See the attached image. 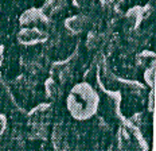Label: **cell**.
Listing matches in <instances>:
<instances>
[{"label": "cell", "instance_id": "10", "mask_svg": "<svg viewBox=\"0 0 156 151\" xmlns=\"http://www.w3.org/2000/svg\"><path fill=\"white\" fill-rule=\"evenodd\" d=\"M144 80H145V84H147L151 89H154V87H155V64L145 68Z\"/></svg>", "mask_w": 156, "mask_h": 151}, {"label": "cell", "instance_id": "12", "mask_svg": "<svg viewBox=\"0 0 156 151\" xmlns=\"http://www.w3.org/2000/svg\"><path fill=\"white\" fill-rule=\"evenodd\" d=\"M2 61H3V46L0 45V64H2Z\"/></svg>", "mask_w": 156, "mask_h": 151}, {"label": "cell", "instance_id": "8", "mask_svg": "<svg viewBox=\"0 0 156 151\" xmlns=\"http://www.w3.org/2000/svg\"><path fill=\"white\" fill-rule=\"evenodd\" d=\"M62 4H63L62 0H48L41 9L46 15H53V14H55V12H58V9L61 8Z\"/></svg>", "mask_w": 156, "mask_h": 151}, {"label": "cell", "instance_id": "9", "mask_svg": "<svg viewBox=\"0 0 156 151\" xmlns=\"http://www.w3.org/2000/svg\"><path fill=\"white\" fill-rule=\"evenodd\" d=\"M136 61L143 66H149V65L155 64V53L154 51H143L137 55Z\"/></svg>", "mask_w": 156, "mask_h": 151}, {"label": "cell", "instance_id": "3", "mask_svg": "<svg viewBox=\"0 0 156 151\" xmlns=\"http://www.w3.org/2000/svg\"><path fill=\"white\" fill-rule=\"evenodd\" d=\"M51 115H53V105L48 103H42L28 112V120L32 124L41 126V124L48 123V120L51 119Z\"/></svg>", "mask_w": 156, "mask_h": 151}, {"label": "cell", "instance_id": "7", "mask_svg": "<svg viewBox=\"0 0 156 151\" xmlns=\"http://www.w3.org/2000/svg\"><path fill=\"white\" fill-rule=\"evenodd\" d=\"M46 93L47 96L51 98V100H57L58 96H59V87L57 85V83L53 80V78H48V80L46 81Z\"/></svg>", "mask_w": 156, "mask_h": 151}, {"label": "cell", "instance_id": "6", "mask_svg": "<svg viewBox=\"0 0 156 151\" xmlns=\"http://www.w3.org/2000/svg\"><path fill=\"white\" fill-rule=\"evenodd\" d=\"M144 19V8L141 7H132L126 12V20L131 24V28H137L141 20Z\"/></svg>", "mask_w": 156, "mask_h": 151}, {"label": "cell", "instance_id": "1", "mask_svg": "<svg viewBox=\"0 0 156 151\" xmlns=\"http://www.w3.org/2000/svg\"><path fill=\"white\" fill-rule=\"evenodd\" d=\"M67 111L71 117L83 121L92 119L100 107V94L89 83H78L70 89L66 98Z\"/></svg>", "mask_w": 156, "mask_h": 151}, {"label": "cell", "instance_id": "5", "mask_svg": "<svg viewBox=\"0 0 156 151\" xmlns=\"http://www.w3.org/2000/svg\"><path fill=\"white\" fill-rule=\"evenodd\" d=\"M87 19L82 15H76V16H71V18H67L66 22H65V26L66 28L74 34H78L83 30V27L86 26Z\"/></svg>", "mask_w": 156, "mask_h": 151}, {"label": "cell", "instance_id": "2", "mask_svg": "<svg viewBox=\"0 0 156 151\" xmlns=\"http://www.w3.org/2000/svg\"><path fill=\"white\" fill-rule=\"evenodd\" d=\"M18 42L24 46H34L39 43H44L48 39L47 32L39 30L37 27H23L18 32Z\"/></svg>", "mask_w": 156, "mask_h": 151}, {"label": "cell", "instance_id": "4", "mask_svg": "<svg viewBox=\"0 0 156 151\" xmlns=\"http://www.w3.org/2000/svg\"><path fill=\"white\" fill-rule=\"evenodd\" d=\"M38 22H43V23L47 22V15L41 8L26 9L20 15V18H19V23H20L22 27H28L30 24H34V23Z\"/></svg>", "mask_w": 156, "mask_h": 151}, {"label": "cell", "instance_id": "11", "mask_svg": "<svg viewBox=\"0 0 156 151\" xmlns=\"http://www.w3.org/2000/svg\"><path fill=\"white\" fill-rule=\"evenodd\" d=\"M102 3V6H112V4H116V3H120L122 0H100Z\"/></svg>", "mask_w": 156, "mask_h": 151}]
</instances>
